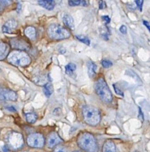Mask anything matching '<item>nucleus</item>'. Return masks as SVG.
I'll use <instances>...</instances> for the list:
<instances>
[{
  "label": "nucleus",
  "instance_id": "1",
  "mask_svg": "<svg viewBox=\"0 0 150 152\" xmlns=\"http://www.w3.org/2000/svg\"><path fill=\"white\" fill-rule=\"evenodd\" d=\"M77 144L86 152H99L97 142L94 136L90 133H81L77 140Z\"/></svg>",
  "mask_w": 150,
  "mask_h": 152
},
{
  "label": "nucleus",
  "instance_id": "2",
  "mask_svg": "<svg viewBox=\"0 0 150 152\" xmlns=\"http://www.w3.org/2000/svg\"><path fill=\"white\" fill-rule=\"evenodd\" d=\"M96 94L103 102L109 103L112 101V94L104 78H99L95 84Z\"/></svg>",
  "mask_w": 150,
  "mask_h": 152
},
{
  "label": "nucleus",
  "instance_id": "3",
  "mask_svg": "<svg viewBox=\"0 0 150 152\" xmlns=\"http://www.w3.org/2000/svg\"><path fill=\"white\" fill-rule=\"evenodd\" d=\"M84 120L90 126H97L101 121V114L97 108L92 106H84L82 108Z\"/></svg>",
  "mask_w": 150,
  "mask_h": 152
},
{
  "label": "nucleus",
  "instance_id": "4",
  "mask_svg": "<svg viewBox=\"0 0 150 152\" xmlns=\"http://www.w3.org/2000/svg\"><path fill=\"white\" fill-rule=\"evenodd\" d=\"M7 61L15 66H27L31 62L30 56L22 50H14L9 53Z\"/></svg>",
  "mask_w": 150,
  "mask_h": 152
},
{
  "label": "nucleus",
  "instance_id": "5",
  "mask_svg": "<svg viewBox=\"0 0 150 152\" xmlns=\"http://www.w3.org/2000/svg\"><path fill=\"white\" fill-rule=\"evenodd\" d=\"M47 34L52 39L54 40L64 39L69 38L70 36V32L66 28L59 25H56V24H53L48 27Z\"/></svg>",
  "mask_w": 150,
  "mask_h": 152
},
{
  "label": "nucleus",
  "instance_id": "6",
  "mask_svg": "<svg viewBox=\"0 0 150 152\" xmlns=\"http://www.w3.org/2000/svg\"><path fill=\"white\" fill-rule=\"evenodd\" d=\"M7 142L10 148L14 150H17L22 148L24 145L23 137L20 133L12 132L7 138Z\"/></svg>",
  "mask_w": 150,
  "mask_h": 152
},
{
  "label": "nucleus",
  "instance_id": "7",
  "mask_svg": "<svg viewBox=\"0 0 150 152\" xmlns=\"http://www.w3.org/2000/svg\"><path fill=\"white\" fill-rule=\"evenodd\" d=\"M44 138L42 134L38 133L31 134L27 139V142L30 147L36 148H41L44 145Z\"/></svg>",
  "mask_w": 150,
  "mask_h": 152
},
{
  "label": "nucleus",
  "instance_id": "8",
  "mask_svg": "<svg viewBox=\"0 0 150 152\" xmlns=\"http://www.w3.org/2000/svg\"><path fill=\"white\" fill-rule=\"evenodd\" d=\"M10 45L13 48L18 49V50H27L30 49V45L22 39H13L10 40Z\"/></svg>",
  "mask_w": 150,
  "mask_h": 152
},
{
  "label": "nucleus",
  "instance_id": "9",
  "mask_svg": "<svg viewBox=\"0 0 150 152\" xmlns=\"http://www.w3.org/2000/svg\"><path fill=\"white\" fill-rule=\"evenodd\" d=\"M16 99L17 96L13 91L0 88V100L16 101Z\"/></svg>",
  "mask_w": 150,
  "mask_h": 152
},
{
  "label": "nucleus",
  "instance_id": "10",
  "mask_svg": "<svg viewBox=\"0 0 150 152\" xmlns=\"http://www.w3.org/2000/svg\"><path fill=\"white\" fill-rule=\"evenodd\" d=\"M62 142V140L58 135V134L56 132H53L49 135L48 138H47V146L50 148H53V147L56 146L58 144Z\"/></svg>",
  "mask_w": 150,
  "mask_h": 152
},
{
  "label": "nucleus",
  "instance_id": "11",
  "mask_svg": "<svg viewBox=\"0 0 150 152\" xmlns=\"http://www.w3.org/2000/svg\"><path fill=\"white\" fill-rule=\"evenodd\" d=\"M18 23L14 19H10L7 21L2 26V31L6 34H11L13 30L17 27Z\"/></svg>",
  "mask_w": 150,
  "mask_h": 152
},
{
  "label": "nucleus",
  "instance_id": "12",
  "mask_svg": "<svg viewBox=\"0 0 150 152\" xmlns=\"http://www.w3.org/2000/svg\"><path fill=\"white\" fill-rule=\"evenodd\" d=\"M103 152H118L115 143L111 140H107L103 145Z\"/></svg>",
  "mask_w": 150,
  "mask_h": 152
},
{
  "label": "nucleus",
  "instance_id": "13",
  "mask_svg": "<svg viewBox=\"0 0 150 152\" xmlns=\"http://www.w3.org/2000/svg\"><path fill=\"white\" fill-rule=\"evenodd\" d=\"M34 83L39 86H45L48 83V77L45 74H40L34 77Z\"/></svg>",
  "mask_w": 150,
  "mask_h": 152
},
{
  "label": "nucleus",
  "instance_id": "14",
  "mask_svg": "<svg viewBox=\"0 0 150 152\" xmlns=\"http://www.w3.org/2000/svg\"><path fill=\"white\" fill-rule=\"evenodd\" d=\"M38 4L47 10H51L55 7V1L53 0H41L38 1Z\"/></svg>",
  "mask_w": 150,
  "mask_h": 152
},
{
  "label": "nucleus",
  "instance_id": "15",
  "mask_svg": "<svg viewBox=\"0 0 150 152\" xmlns=\"http://www.w3.org/2000/svg\"><path fill=\"white\" fill-rule=\"evenodd\" d=\"M63 22L67 28L70 29H75V25H74V20L72 16L69 14H64L63 16Z\"/></svg>",
  "mask_w": 150,
  "mask_h": 152
},
{
  "label": "nucleus",
  "instance_id": "16",
  "mask_svg": "<svg viewBox=\"0 0 150 152\" xmlns=\"http://www.w3.org/2000/svg\"><path fill=\"white\" fill-rule=\"evenodd\" d=\"M87 69H88V75L90 78H93L96 76V70H97V65L93 61H89L87 65Z\"/></svg>",
  "mask_w": 150,
  "mask_h": 152
},
{
  "label": "nucleus",
  "instance_id": "17",
  "mask_svg": "<svg viewBox=\"0 0 150 152\" xmlns=\"http://www.w3.org/2000/svg\"><path fill=\"white\" fill-rule=\"evenodd\" d=\"M9 52L8 45L4 42H0V60L4 59Z\"/></svg>",
  "mask_w": 150,
  "mask_h": 152
},
{
  "label": "nucleus",
  "instance_id": "18",
  "mask_svg": "<svg viewBox=\"0 0 150 152\" xmlns=\"http://www.w3.org/2000/svg\"><path fill=\"white\" fill-rule=\"evenodd\" d=\"M25 34L30 39H34L36 37V29L33 27H28L25 28Z\"/></svg>",
  "mask_w": 150,
  "mask_h": 152
},
{
  "label": "nucleus",
  "instance_id": "19",
  "mask_svg": "<svg viewBox=\"0 0 150 152\" xmlns=\"http://www.w3.org/2000/svg\"><path fill=\"white\" fill-rule=\"evenodd\" d=\"M43 92L47 97H50L53 92V86L50 83H47L45 86H43Z\"/></svg>",
  "mask_w": 150,
  "mask_h": 152
},
{
  "label": "nucleus",
  "instance_id": "20",
  "mask_svg": "<svg viewBox=\"0 0 150 152\" xmlns=\"http://www.w3.org/2000/svg\"><path fill=\"white\" fill-rule=\"evenodd\" d=\"M76 70V65L74 63H69L65 66V72L68 75H72Z\"/></svg>",
  "mask_w": 150,
  "mask_h": 152
},
{
  "label": "nucleus",
  "instance_id": "21",
  "mask_svg": "<svg viewBox=\"0 0 150 152\" xmlns=\"http://www.w3.org/2000/svg\"><path fill=\"white\" fill-rule=\"evenodd\" d=\"M25 119L28 123H34L37 120V115L34 113H26Z\"/></svg>",
  "mask_w": 150,
  "mask_h": 152
},
{
  "label": "nucleus",
  "instance_id": "22",
  "mask_svg": "<svg viewBox=\"0 0 150 152\" xmlns=\"http://www.w3.org/2000/svg\"><path fill=\"white\" fill-rule=\"evenodd\" d=\"M75 38L78 40V41L84 43L87 45H90V41L89 39V38L87 37L84 35H76L75 36Z\"/></svg>",
  "mask_w": 150,
  "mask_h": 152
},
{
  "label": "nucleus",
  "instance_id": "23",
  "mask_svg": "<svg viewBox=\"0 0 150 152\" xmlns=\"http://www.w3.org/2000/svg\"><path fill=\"white\" fill-rule=\"evenodd\" d=\"M101 65L104 68H109L112 66V62L110 60H108V59H103L101 61Z\"/></svg>",
  "mask_w": 150,
  "mask_h": 152
},
{
  "label": "nucleus",
  "instance_id": "24",
  "mask_svg": "<svg viewBox=\"0 0 150 152\" xmlns=\"http://www.w3.org/2000/svg\"><path fill=\"white\" fill-rule=\"evenodd\" d=\"M12 1H7V0H4V1H0V12H1L4 9V7L5 6H7L8 4H11Z\"/></svg>",
  "mask_w": 150,
  "mask_h": 152
},
{
  "label": "nucleus",
  "instance_id": "25",
  "mask_svg": "<svg viewBox=\"0 0 150 152\" xmlns=\"http://www.w3.org/2000/svg\"><path fill=\"white\" fill-rule=\"evenodd\" d=\"M68 4H69L70 6H72V7H75V6H78L80 4H81V1H79V0H75V1H68Z\"/></svg>",
  "mask_w": 150,
  "mask_h": 152
},
{
  "label": "nucleus",
  "instance_id": "26",
  "mask_svg": "<svg viewBox=\"0 0 150 152\" xmlns=\"http://www.w3.org/2000/svg\"><path fill=\"white\" fill-rule=\"evenodd\" d=\"M113 88H114V90H115V93H116L117 94L120 95V96H124V93H123V92L121 91L120 90V89L118 88V87H117L116 85L114 84L113 85Z\"/></svg>",
  "mask_w": 150,
  "mask_h": 152
},
{
  "label": "nucleus",
  "instance_id": "27",
  "mask_svg": "<svg viewBox=\"0 0 150 152\" xmlns=\"http://www.w3.org/2000/svg\"><path fill=\"white\" fill-rule=\"evenodd\" d=\"M53 152H68V151L65 148H64V147L59 146L56 148H55V150L53 151Z\"/></svg>",
  "mask_w": 150,
  "mask_h": 152
},
{
  "label": "nucleus",
  "instance_id": "28",
  "mask_svg": "<svg viewBox=\"0 0 150 152\" xmlns=\"http://www.w3.org/2000/svg\"><path fill=\"white\" fill-rule=\"evenodd\" d=\"M135 3H136V5L138 6V7L139 8L140 11H142V5H143V1H135Z\"/></svg>",
  "mask_w": 150,
  "mask_h": 152
},
{
  "label": "nucleus",
  "instance_id": "29",
  "mask_svg": "<svg viewBox=\"0 0 150 152\" xmlns=\"http://www.w3.org/2000/svg\"><path fill=\"white\" fill-rule=\"evenodd\" d=\"M120 31H121L122 34H127V27L125 26V25H122V26H121V28H120Z\"/></svg>",
  "mask_w": 150,
  "mask_h": 152
},
{
  "label": "nucleus",
  "instance_id": "30",
  "mask_svg": "<svg viewBox=\"0 0 150 152\" xmlns=\"http://www.w3.org/2000/svg\"><path fill=\"white\" fill-rule=\"evenodd\" d=\"M99 8L100 9H104L106 7V3H105V1H99Z\"/></svg>",
  "mask_w": 150,
  "mask_h": 152
},
{
  "label": "nucleus",
  "instance_id": "31",
  "mask_svg": "<svg viewBox=\"0 0 150 152\" xmlns=\"http://www.w3.org/2000/svg\"><path fill=\"white\" fill-rule=\"evenodd\" d=\"M101 18H102V19L104 21V22L106 24L109 23V22H110V19H109V17L108 16H102Z\"/></svg>",
  "mask_w": 150,
  "mask_h": 152
},
{
  "label": "nucleus",
  "instance_id": "32",
  "mask_svg": "<svg viewBox=\"0 0 150 152\" xmlns=\"http://www.w3.org/2000/svg\"><path fill=\"white\" fill-rule=\"evenodd\" d=\"M5 108L7 110H8V111H13V112H16V109L13 106H6Z\"/></svg>",
  "mask_w": 150,
  "mask_h": 152
},
{
  "label": "nucleus",
  "instance_id": "33",
  "mask_svg": "<svg viewBox=\"0 0 150 152\" xmlns=\"http://www.w3.org/2000/svg\"><path fill=\"white\" fill-rule=\"evenodd\" d=\"M143 24H144V25H146V28H148V30L150 29V28H149V22H146V21H143Z\"/></svg>",
  "mask_w": 150,
  "mask_h": 152
},
{
  "label": "nucleus",
  "instance_id": "34",
  "mask_svg": "<svg viewBox=\"0 0 150 152\" xmlns=\"http://www.w3.org/2000/svg\"><path fill=\"white\" fill-rule=\"evenodd\" d=\"M73 152H80V151H73Z\"/></svg>",
  "mask_w": 150,
  "mask_h": 152
},
{
  "label": "nucleus",
  "instance_id": "35",
  "mask_svg": "<svg viewBox=\"0 0 150 152\" xmlns=\"http://www.w3.org/2000/svg\"><path fill=\"white\" fill-rule=\"evenodd\" d=\"M133 152H138V151H133Z\"/></svg>",
  "mask_w": 150,
  "mask_h": 152
},
{
  "label": "nucleus",
  "instance_id": "36",
  "mask_svg": "<svg viewBox=\"0 0 150 152\" xmlns=\"http://www.w3.org/2000/svg\"><path fill=\"white\" fill-rule=\"evenodd\" d=\"M24 152H26V151H24Z\"/></svg>",
  "mask_w": 150,
  "mask_h": 152
}]
</instances>
